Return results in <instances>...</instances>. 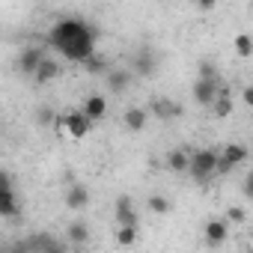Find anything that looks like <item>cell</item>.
Listing matches in <instances>:
<instances>
[{
	"label": "cell",
	"mask_w": 253,
	"mask_h": 253,
	"mask_svg": "<svg viewBox=\"0 0 253 253\" xmlns=\"http://www.w3.org/2000/svg\"><path fill=\"white\" fill-rule=\"evenodd\" d=\"M54 113H57V110H51L48 104H42V107L36 110V125H42V128H51V122H54Z\"/></svg>",
	"instance_id": "cell-24"
},
{
	"label": "cell",
	"mask_w": 253,
	"mask_h": 253,
	"mask_svg": "<svg viewBox=\"0 0 253 253\" xmlns=\"http://www.w3.org/2000/svg\"><path fill=\"white\" fill-rule=\"evenodd\" d=\"M197 3V9H203V12H211L214 6H217V0H194Z\"/></svg>",
	"instance_id": "cell-27"
},
{
	"label": "cell",
	"mask_w": 253,
	"mask_h": 253,
	"mask_svg": "<svg viewBox=\"0 0 253 253\" xmlns=\"http://www.w3.org/2000/svg\"><path fill=\"white\" fill-rule=\"evenodd\" d=\"M235 54H238L241 60H247V57L253 54V39H250V33H238V36H235Z\"/></svg>",
	"instance_id": "cell-21"
},
{
	"label": "cell",
	"mask_w": 253,
	"mask_h": 253,
	"mask_svg": "<svg viewBox=\"0 0 253 253\" xmlns=\"http://www.w3.org/2000/svg\"><path fill=\"white\" fill-rule=\"evenodd\" d=\"M107 66H110V63H107L101 54H95V51H92V54H86V57L81 60V69H84L86 75H104V72H107Z\"/></svg>",
	"instance_id": "cell-17"
},
{
	"label": "cell",
	"mask_w": 253,
	"mask_h": 253,
	"mask_svg": "<svg viewBox=\"0 0 253 253\" xmlns=\"http://www.w3.org/2000/svg\"><path fill=\"white\" fill-rule=\"evenodd\" d=\"M57 75H60V63H57L54 57H42V60H39V66H36V72H33L30 78H33V84H36V86H45V84H51Z\"/></svg>",
	"instance_id": "cell-7"
},
{
	"label": "cell",
	"mask_w": 253,
	"mask_h": 253,
	"mask_svg": "<svg viewBox=\"0 0 253 253\" xmlns=\"http://www.w3.org/2000/svg\"><path fill=\"white\" fill-rule=\"evenodd\" d=\"M66 238H69L72 244H86V241H89V223H86V220H72V223L66 226Z\"/></svg>",
	"instance_id": "cell-16"
},
{
	"label": "cell",
	"mask_w": 253,
	"mask_h": 253,
	"mask_svg": "<svg viewBox=\"0 0 253 253\" xmlns=\"http://www.w3.org/2000/svg\"><path fill=\"white\" fill-rule=\"evenodd\" d=\"M250 158V149L244 143H226L220 152H217V167H214V176H229L235 167H241L244 161Z\"/></svg>",
	"instance_id": "cell-2"
},
{
	"label": "cell",
	"mask_w": 253,
	"mask_h": 253,
	"mask_svg": "<svg viewBox=\"0 0 253 253\" xmlns=\"http://www.w3.org/2000/svg\"><path fill=\"white\" fill-rule=\"evenodd\" d=\"M92 122H98V119H104L107 116V98L104 95H98V92H92V95H86L84 98V107H81Z\"/></svg>",
	"instance_id": "cell-14"
},
{
	"label": "cell",
	"mask_w": 253,
	"mask_h": 253,
	"mask_svg": "<svg viewBox=\"0 0 253 253\" xmlns=\"http://www.w3.org/2000/svg\"><path fill=\"white\" fill-rule=\"evenodd\" d=\"M146 209H149L152 214H167V211L173 209V203H170L167 197H161V194H152V197L146 200Z\"/></svg>",
	"instance_id": "cell-20"
},
{
	"label": "cell",
	"mask_w": 253,
	"mask_h": 253,
	"mask_svg": "<svg viewBox=\"0 0 253 253\" xmlns=\"http://www.w3.org/2000/svg\"><path fill=\"white\" fill-rule=\"evenodd\" d=\"M214 167H217V149H197L191 158H188V173L194 176V182L206 185L211 176H214Z\"/></svg>",
	"instance_id": "cell-1"
},
{
	"label": "cell",
	"mask_w": 253,
	"mask_h": 253,
	"mask_svg": "<svg viewBox=\"0 0 253 253\" xmlns=\"http://www.w3.org/2000/svg\"><path fill=\"white\" fill-rule=\"evenodd\" d=\"M203 232H206V244H209V247H220V244L229 238V223L214 217V220H206Z\"/></svg>",
	"instance_id": "cell-9"
},
{
	"label": "cell",
	"mask_w": 253,
	"mask_h": 253,
	"mask_svg": "<svg viewBox=\"0 0 253 253\" xmlns=\"http://www.w3.org/2000/svg\"><path fill=\"white\" fill-rule=\"evenodd\" d=\"M134 241H137V226H119V229H116V244L131 247Z\"/></svg>",
	"instance_id": "cell-23"
},
{
	"label": "cell",
	"mask_w": 253,
	"mask_h": 253,
	"mask_svg": "<svg viewBox=\"0 0 253 253\" xmlns=\"http://www.w3.org/2000/svg\"><path fill=\"white\" fill-rule=\"evenodd\" d=\"M113 214H116V226H140V217H137V211H134L131 197H119Z\"/></svg>",
	"instance_id": "cell-6"
},
{
	"label": "cell",
	"mask_w": 253,
	"mask_h": 253,
	"mask_svg": "<svg viewBox=\"0 0 253 253\" xmlns=\"http://www.w3.org/2000/svg\"><path fill=\"white\" fill-rule=\"evenodd\" d=\"M42 57H45V51H42L39 45L24 48V51H21V57H18V72L30 78V75L36 72V66H39V60H42Z\"/></svg>",
	"instance_id": "cell-13"
},
{
	"label": "cell",
	"mask_w": 253,
	"mask_h": 253,
	"mask_svg": "<svg viewBox=\"0 0 253 253\" xmlns=\"http://www.w3.org/2000/svg\"><path fill=\"white\" fill-rule=\"evenodd\" d=\"M12 182H15V179H12V173H9V170H0V188H15Z\"/></svg>",
	"instance_id": "cell-26"
},
{
	"label": "cell",
	"mask_w": 253,
	"mask_h": 253,
	"mask_svg": "<svg viewBox=\"0 0 253 253\" xmlns=\"http://www.w3.org/2000/svg\"><path fill=\"white\" fill-rule=\"evenodd\" d=\"M209 110H211L217 119H226V116L235 110V101H232V95H214V101L209 104Z\"/></svg>",
	"instance_id": "cell-18"
},
{
	"label": "cell",
	"mask_w": 253,
	"mask_h": 253,
	"mask_svg": "<svg viewBox=\"0 0 253 253\" xmlns=\"http://www.w3.org/2000/svg\"><path fill=\"white\" fill-rule=\"evenodd\" d=\"M89 200H92V194H89L86 185H69V191H66V209L81 211V209L89 206Z\"/></svg>",
	"instance_id": "cell-11"
},
{
	"label": "cell",
	"mask_w": 253,
	"mask_h": 253,
	"mask_svg": "<svg viewBox=\"0 0 253 253\" xmlns=\"http://www.w3.org/2000/svg\"><path fill=\"white\" fill-rule=\"evenodd\" d=\"M244 220H247V211H244V209L232 206V209L226 211V223H244Z\"/></svg>",
	"instance_id": "cell-25"
},
{
	"label": "cell",
	"mask_w": 253,
	"mask_h": 253,
	"mask_svg": "<svg viewBox=\"0 0 253 253\" xmlns=\"http://www.w3.org/2000/svg\"><path fill=\"white\" fill-rule=\"evenodd\" d=\"M146 122H149V110L146 107H128V110L122 113V125L128 131H134V134L146 128Z\"/></svg>",
	"instance_id": "cell-12"
},
{
	"label": "cell",
	"mask_w": 253,
	"mask_h": 253,
	"mask_svg": "<svg viewBox=\"0 0 253 253\" xmlns=\"http://www.w3.org/2000/svg\"><path fill=\"white\" fill-rule=\"evenodd\" d=\"M197 78H203V81H220V72H217V66H214L211 60H200Z\"/></svg>",
	"instance_id": "cell-22"
},
{
	"label": "cell",
	"mask_w": 253,
	"mask_h": 253,
	"mask_svg": "<svg viewBox=\"0 0 253 253\" xmlns=\"http://www.w3.org/2000/svg\"><path fill=\"white\" fill-rule=\"evenodd\" d=\"M18 214V194L15 188H0V217H15Z\"/></svg>",
	"instance_id": "cell-15"
},
{
	"label": "cell",
	"mask_w": 253,
	"mask_h": 253,
	"mask_svg": "<svg viewBox=\"0 0 253 253\" xmlns=\"http://www.w3.org/2000/svg\"><path fill=\"white\" fill-rule=\"evenodd\" d=\"M149 110H152L158 119H164V122H170V119H179V116L185 113V107H182L179 101H173V98H155V101L149 104Z\"/></svg>",
	"instance_id": "cell-8"
},
{
	"label": "cell",
	"mask_w": 253,
	"mask_h": 253,
	"mask_svg": "<svg viewBox=\"0 0 253 253\" xmlns=\"http://www.w3.org/2000/svg\"><path fill=\"white\" fill-rule=\"evenodd\" d=\"M244 104H253V89H244Z\"/></svg>",
	"instance_id": "cell-28"
},
{
	"label": "cell",
	"mask_w": 253,
	"mask_h": 253,
	"mask_svg": "<svg viewBox=\"0 0 253 253\" xmlns=\"http://www.w3.org/2000/svg\"><path fill=\"white\" fill-rule=\"evenodd\" d=\"M188 158H191V152H185V149H170V152H167V167H170L173 173H188Z\"/></svg>",
	"instance_id": "cell-19"
},
{
	"label": "cell",
	"mask_w": 253,
	"mask_h": 253,
	"mask_svg": "<svg viewBox=\"0 0 253 253\" xmlns=\"http://www.w3.org/2000/svg\"><path fill=\"white\" fill-rule=\"evenodd\" d=\"M217 84L220 81H203V78H197V84H194V101L200 104V107H209L211 101H214V95H217Z\"/></svg>",
	"instance_id": "cell-10"
},
{
	"label": "cell",
	"mask_w": 253,
	"mask_h": 253,
	"mask_svg": "<svg viewBox=\"0 0 253 253\" xmlns=\"http://www.w3.org/2000/svg\"><path fill=\"white\" fill-rule=\"evenodd\" d=\"M89 131H92V119H89L84 110H69V113H66V134H69V137L84 140Z\"/></svg>",
	"instance_id": "cell-4"
},
{
	"label": "cell",
	"mask_w": 253,
	"mask_h": 253,
	"mask_svg": "<svg viewBox=\"0 0 253 253\" xmlns=\"http://www.w3.org/2000/svg\"><path fill=\"white\" fill-rule=\"evenodd\" d=\"M134 66H131V72L137 75V78H152L155 72H158V57H155V51L152 48H140L137 54H134V60H131Z\"/></svg>",
	"instance_id": "cell-5"
},
{
	"label": "cell",
	"mask_w": 253,
	"mask_h": 253,
	"mask_svg": "<svg viewBox=\"0 0 253 253\" xmlns=\"http://www.w3.org/2000/svg\"><path fill=\"white\" fill-rule=\"evenodd\" d=\"M104 81H107V89H110L113 95H122L125 89L131 86V81H134V72H131V69H122V66H107V72H104Z\"/></svg>",
	"instance_id": "cell-3"
}]
</instances>
